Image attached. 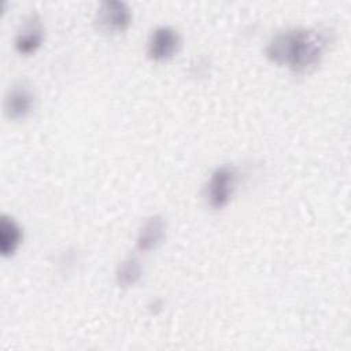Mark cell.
<instances>
[{"label":"cell","instance_id":"1","mask_svg":"<svg viewBox=\"0 0 351 351\" xmlns=\"http://www.w3.org/2000/svg\"><path fill=\"white\" fill-rule=\"evenodd\" d=\"M326 41V36L315 29H288L270 40L266 53L271 62L302 74L319 64Z\"/></svg>","mask_w":351,"mask_h":351},{"label":"cell","instance_id":"2","mask_svg":"<svg viewBox=\"0 0 351 351\" xmlns=\"http://www.w3.org/2000/svg\"><path fill=\"white\" fill-rule=\"evenodd\" d=\"M236 171L232 166L223 165L215 169L207 185V199L213 208L225 207L234 189Z\"/></svg>","mask_w":351,"mask_h":351},{"label":"cell","instance_id":"3","mask_svg":"<svg viewBox=\"0 0 351 351\" xmlns=\"http://www.w3.org/2000/svg\"><path fill=\"white\" fill-rule=\"evenodd\" d=\"M100 29L110 33L125 32L132 22V12L126 3L119 0L103 1L96 12Z\"/></svg>","mask_w":351,"mask_h":351},{"label":"cell","instance_id":"4","mask_svg":"<svg viewBox=\"0 0 351 351\" xmlns=\"http://www.w3.org/2000/svg\"><path fill=\"white\" fill-rule=\"evenodd\" d=\"M181 45L178 32L170 26L156 27L148 38L147 53L152 60H167L177 53Z\"/></svg>","mask_w":351,"mask_h":351},{"label":"cell","instance_id":"5","mask_svg":"<svg viewBox=\"0 0 351 351\" xmlns=\"http://www.w3.org/2000/svg\"><path fill=\"white\" fill-rule=\"evenodd\" d=\"M44 38V29L37 15H32L18 30L15 37V49L21 55H30L36 52Z\"/></svg>","mask_w":351,"mask_h":351},{"label":"cell","instance_id":"6","mask_svg":"<svg viewBox=\"0 0 351 351\" xmlns=\"http://www.w3.org/2000/svg\"><path fill=\"white\" fill-rule=\"evenodd\" d=\"M34 106V95L25 85H16L8 90L4 100V111L10 119H22L30 114Z\"/></svg>","mask_w":351,"mask_h":351},{"label":"cell","instance_id":"7","mask_svg":"<svg viewBox=\"0 0 351 351\" xmlns=\"http://www.w3.org/2000/svg\"><path fill=\"white\" fill-rule=\"evenodd\" d=\"M166 237V222L160 215H152L141 225L137 234V248L140 251L155 250Z\"/></svg>","mask_w":351,"mask_h":351},{"label":"cell","instance_id":"8","mask_svg":"<svg viewBox=\"0 0 351 351\" xmlns=\"http://www.w3.org/2000/svg\"><path fill=\"white\" fill-rule=\"evenodd\" d=\"M22 241V229L16 221L5 214L0 221V252L3 256H11Z\"/></svg>","mask_w":351,"mask_h":351},{"label":"cell","instance_id":"9","mask_svg":"<svg viewBox=\"0 0 351 351\" xmlns=\"http://www.w3.org/2000/svg\"><path fill=\"white\" fill-rule=\"evenodd\" d=\"M141 276H143V267L140 265V261L134 256H129L123 259L118 265L117 273H115L117 284L122 288H130L136 285L140 281Z\"/></svg>","mask_w":351,"mask_h":351}]
</instances>
